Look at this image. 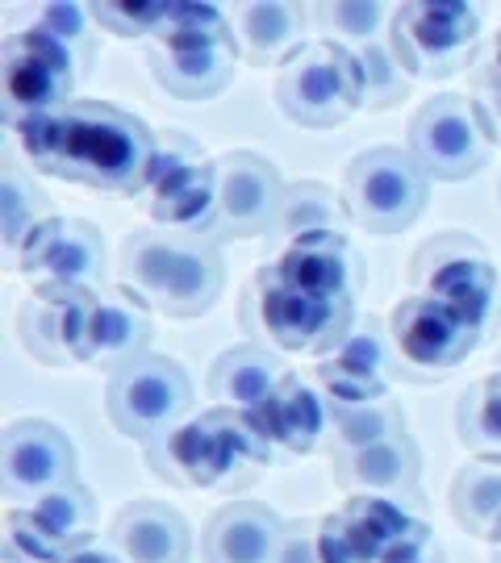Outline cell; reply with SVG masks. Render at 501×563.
Segmentation results:
<instances>
[{
  "mask_svg": "<svg viewBox=\"0 0 501 563\" xmlns=\"http://www.w3.org/2000/svg\"><path fill=\"white\" fill-rule=\"evenodd\" d=\"M493 151V134L484 125L472 97H431L410 121V155L422 163L431 180H468L477 176Z\"/></svg>",
  "mask_w": 501,
  "mask_h": 563,
  "instance_id": "obj_13",
  "label": "cell"
},
{
  "mask_svg": "<svg viewBox=\"0 0 501 563\" xmlns=\"http://www.w3.org/2000/svg\"><path fill=\"white\" fill-rule=\"evenodd\" d=\"M251 413L260 418L263 434L272 439V446H281L288 455H309L322 443H330L335 405L309 380H301L297 372H288L281 380V388L260 409H251Z\"/></svg>",
  "mask_w": 501,
  "mask_h": 563,
  "instance_id": "obj_21",
  "label": "cell"
},
{
  "mask_svg": "<svg viewBox=\"0 0 501 563\" xmlns=\"http://www.w3.org/2000/svg\"><path fill=\"white\" fill-rule=\"evenodd\" d=\"M63 563H121L118 551H105V547H80V551H72Z\"/></svg>",
  "mask_w": 501,
  "mask_h": 563,
  "instance_id": "obj_44",
  "label": "cell"
},
{
  "mask_svg": "<svg viewBox=\"0 0 501 563\" xmlns=\"http://www.w3.org/2000/svg\"><path fill=\"white\" fill-rule=\"evenodd\" d=\"M347 201L322 180H297L284 188L281 213L272 239H301V234H347Z\"/></svg>",
  "mask_w": 501,
  "mask_h": 563,
  "instance_id": "obj_30",
  "label": "cell"
},
{
  "mask_svg": "<svg viewBox=\"0 0 501 563\" xmlns=\"http://www.w3.org/2000/svg\"><path fill=\"white\" fill-rule=\"evenodd\" d=\"M347 530L356 534L368 563L389 555L397 543H405L422 526L418 505H405L397 497H377V493H351V501L339 509Z\"/></svg>",
  "mask_w": 501,
  "mask_h": 563,
  "instance_id": "obj_28",
  "label": "cell"
},
{
  "mask_svg": "<svg viewBox=\"0 0 501 563\" xmlns=\"http://www.w3.org/2000/svg\"><path fill=\"white\" fill-rule=\"evenodd\" d=\"M118 276L167 318H200L218 305L226 288V263L214 239L181 230H139L121 242Z\"/></svg>",
  "mask_w": 501,
  "mask_h": 563,
  "instance_id": "obj_3",
  "label": "cell"
},
{
  "mask_svg": "<svg viewBox=\"0 0 501 563\" xmlns=\"http://www.w3.org/2000/svg\"><path fill=\"white\" fill-rule=\"evenodd\" d=\"M284 376L288 372H284V363L272 351L247 342V346H230V351L218 355L214 372H209V393L226 409H260L281 388Z\"/></svg>",
  "mask_w": 501,
  "mask_h": 563,
  "instance_id": "obj_27",
  "label": "cell"
},
{
  "mask_svg": "<svg viewBox=\"0 0 501 563\" xmlns=\"http://www.w3.org/2000/svg\"><path fill=\"white\" fill-rule=\"evenodd\" d=\"M276 563H322L318 555V518H301L284 526V543Z\"/></svg>",
  "mask_w": 501,
  "mask_h": 563,
  "instance_id": "obj_42",
  "label": "cell"
},
{
  "mask_svg": "<svg viewBox=\"0 0 501 563\" xmlns=\"http://www.w3.org/2000/svg\"><path fill=\"white\" fill-rule=\"evenodd\" d=\"M268 267L284 284H297L322 297H356L360 267L347 234H301V239H272Z\"/></svg>",
  "mask_w": 501,
  "mask_h": 563,
  "instance_id": "obj_20",
  "label": "cell"
},
{
  "mask_svg": "<svg viewBox=\"0 0 501 563\" xmlns=\"http://www.w3.org/2000/svg\"><path fill=\"white\" fill-rule=\"evenodd\" d=\"M389 339L397 351V372L410 380H439L481 346L484 334L451 305L426 292H410L389 318Z\"/></svg>",
  "mask_w": 501,
  "mask_h": 563,
  "instance_id": "obj_12",
  "label": "cell"
},
{
  "mask_svg": "<svg viewBox=\"0 0 501 563\" xmlns=\"http://www.w3.org/2000/svg\"><path fill=\"white\" fill-rule=\"evenodd\" d=\"M389 334L377 318L351 325V334L322 355L318 363V384L322 393L330 397V405H368L389 397V384H393V346Z\"/></svg>",
  "mask_w": 501,
  "mask_h": 563,
  "instance_id": "obj_19",
  "label": "cell"
},
{
  "mask_svg": "<svg viewBox=\"0 0 501 563\" xmlns=\"http://www.w3.org/2000/svg\"><path fill=\"white\" fill-rule=\"evenodd\" d=\"M314 18V9L288 4V0H263V4H239L230 13V30L239 42V55L255 67L268 63H288L305 46V21Z\"/></svg>",
  "mask_w": 501,
  "mask_h": 563,
  "instance_id": "obj_26",
  "label": "cell"
},
{
  "mask_svg": "<svg viewBox=\"0 0 501 563\" xmlns=\"http://www.w3.org/2000/svg\"><path fill=\"white\" fill-rule=\"evenodd\" d=\"M335 476H339L347 493H377V497H397L405 505H418L422 451L401 430V434L384 439V443L335 455Z\"/></svg>",
  "mask_w": 501,
  "mask_h": 563,
  "instance_id": "obj_23",
  "label": "cell"
},
{
  "mask_svg": "<svg viewBox=\"0 0 501 563\" xmlns=\"http://www.w3.org/2000/svg\"><path fill=\"white\" fill-rule=\"evenodd\" d=\"M76 481V446L55 422L25 418L0 439V488L4 497L39 501L42 493Z\"/></svg>",
  "mask_w": 501,
  "mask_h": 563,
  "instance_id": "obj_17",
  "label": "cell"
},
{
  "mask_svg": "<svg viewBox=\"0 0 501 563\" xmlns=\"http://www.w3.org/2000/svg\"><path fill=\"white\" fill-rule=\"evenodd\" d=\"M481 4H397L389 21V46L397 63L418 80H447L468 67L481 42Z\"/></svg>",
  "mask_w": 501,
  "mask_h": 563,
  "instance_id": "obj_9",
  "label": "cell"
},
{
  "mask_svg": "<svg viewBox=\"0 0 501 563\" xmlns=\"http://www.w3.org/2000/svg\"><path fill=\"white\" fill-rule=\"evenodd\" d=\"M167 13H172L167 0H100L92 4L97 25L118 38H155Z\"/></svg>",
  "mask_w": 501,
  "mask_h": 563,
  "instance_id": "obj_37",
  "label": "cell"
},
{
  "mask_svg": "<svg viewBox=\"0 0 501 563\" xmlns=\"http://www.w3.org/2000/svg\"><path fill=\"white\" fill-rule=\"evenodd\" d=\"M30 514H34V522L55 539V543L72 555V551H80L88 547L92 539V526H97V501H92V493L84 488L80 481L72 484H59V488H51V493H42L39 501L25 505Z\"/></svg>",
  "mask_w": 501,
  "mask_h": 563,
  "instance_id": "obj_32",
  "label": "cell"
},
{
  "mask_svg": "<svg viewBox=\"0 0 501 563\" xmlns=\"http://www.w3.org/2000/svg\"><path fill=\"white\" fill-rule=\"evenodd\" d=\"M4 555H9V560H34V563L67 560V551L34 522L30 509H9V514H4Z\"/></svg>",
  "mask_w": 501,
  "mask_h": 563,
  "instance_id": "obj_39",
  "label": "cell"
},
{
  "mask_svg": "<svg viewBox=\"0 0 501 563\" xmlns=\"http://www.w3.org/2000/svg\"><path fill=\"white\" fill-rule=\"evenodd\" d=\"M431 197V176L422 163L410 155V146H368L360 151L347 180H342V201L351 222H360L372 234H401L422 218Z\"/></svg>",
  "mask_w": 501,
  "mask_h": 563,
  "instance_id": "obj_8",
  "label": "cell"
},
{
  "mask_svg": "<svg viewBox=\"0 0 501 563\" xmlns=\"http://www.w3.org/2000/svg\"><path fill=\"white\" fill-rule=\"evenodd\" d=\"M393 9L397 4H377V0H326V4H314V21L330 42L360 51L381 42L384 25L393 21Z\"/></svg>",
  "mask_w": 501,
  "mask_h": 563,
  "instance_id": "obj_34",
  "label": "cell"
},
{
  "mask_svg": "<svg viewBox=\"0 0 501 563\" xmlns=\"http://www.w3.org/2000/svg\"><path fill=\"white\" fill-rule=\"evenodd\" d=\"M414 292L451 305L484 339L501 322V272L481 242L468 234H443L422 246L414 260Z\"/></svg>",
  "mask_w": 501,
  "mask_h": 563,
  "instance_id": "obj_10",
  "label": "cell"
},
{
  "mask_svg": "<svg viewBox=\"0 0 501 563\" xmlns=\"http://www.w3.org/2000/svg\"><path fill=\"white\" fill-rule=\"evenodd\" d=\"M247 330L297 355H330L356 325V297H322L284 284L268 263L255 272L242 301Z\"/></svg>",
  "mask_w": 501,
  "mask_h": 563,
  "instance_id": "obj_5",
  "label": "cell"
},
{
  "mask_svg": "<svg viewBox=\"0 0 501 563\" xmlns=\"http://www.w3.org/2000/svg\"><path fill=\"white\" fill-rule=\"evenodd\" d=\"M284 518L260 501H230L205 526V563H276L284 543Z\"/></svg>",
  "mask_w": 501,
  "mask_h": 563,
  "instance_id": "obj_22",
  "label": "cell"
},
{
  "mask_svg": "<svg viewBox=\"0 0 501 563\" xmlns=\"http://www.w3.org/2000/svg\"><path fill=\"white\" fill-rule=\"evenodd\" d=\"M405 430V409L393 397L368 405H335V422H330V451L347 455V451H363L372 443H384Z\"/></svg>",
  "mask_w": 501,
  "mask_h": 563,
  "instance_id": "obj_33",
  "label": "cell"
},
{
  "mask_svg": "<svg viewBox=\"0 0 501 563\" xmlns=\"http://www.w3.org/2000/svg\"><path fill=\"white\" fill-rule=\"evenodd\" d=\"M88 59L46 30H13L0 46V113L13 130L25 118L72 104Z\"/></svg>",
  "mask_w": 501,
  "mask_h": 563,
  "instance_id": "obj_6",
  "label": "cell"
},
{
  "mask_svg": "<svg viewBox=\"0 0 501 563\" xmlns=\"http://www.w3.org/2000/svg\"><path fill=\"white\" fill-rule=\"evenodd\" d=\"M13 134L34 172L118 197L151 188L160 155V139L146 121L105 101H72L55 113L25 118Z\"/></svg>",
  "mask_w": 501,
  "mask_h": 563,
  "instance_id": "obj_1",
  "label": "cell"
},
{
  "mask_svg": "<svg viewBox=\"0 0 501 563\" xmlns=\"http://www.w3.org/2000/svg\"><path fill=\"white\" fill-rule=\"evenodd\" d=\"M272 439L251 409H209L146 443V463L176 488H242L272 463Z\"/></svg>",
  "mask_w": 501,
  "mask_h": 563,
  "instance_id": "obj_2",
  "label": "cell"
},
{
  "mask_svg": "<svg viewBox=\"0 0 501 563\" xmlns=\"http://www.w3.org/2000/svg\"><path fill=\"white\" fill-rule=\"evenodd\" d=\"M493 563H501V543H493Z\"/></svg>",
  "mask_w": 501,
  "mask_h": 563,
  "instance_id": "obj_46",
  "label": "cell"
},
{
  "mask_svg": "<svg viewBox=\"0 0 501 563\" xmlns=\"http://www.w3.org/2000/svg\"><path fill=\"white\" fill-rule=\"evenodd\" d=\"M146 192H151V218L163 230L209 239L218 222V163L205 159L188 139L167 134V142H160Z\"/></svg>",
  "mask_w": 501,
  "mask_h": 563,
  "instance_id": "obj_14",
  "label": "cell"
},
{
  "mask_svg": "<svg viewBox=\"0 0 501 563\" xmlns=\"http://www.w3.org/2000/svg\"><path fill=\"white\" fill-rule=\"evenodd\" d=\"M451 514L477 539L501 543V455H477L456 472Z\"/></svg>",
  "mask_w": 501,
  "mask_h": 563,
  "instance_id": "obj_29",
  "label": "cell"
},
{
  "mask_svg": "<svg viewBox=\"0 0 501 563\" xmlns=\"http://www.w3.org/2000/svg\"><path fill=\"white\" fill-rule=\"evenodd\" d=\"M151 76L176 101H214L239 67V42L218 4H172L151 38Z\"/></svg>",
  "mask_w": 501,
  "mask_h": 563,
  "instance_id": "obj_4",
  "label": "cell"
},
{
  "mask_svg": "<svg viewBox=\"0 0 501 563\" xmlns=\"http://www.w3.org/2000/svg\"><path fill=\"white\" fill-rule=\"evenodd\" d=\"M498 372H501V351H498Z\"/></svg>",
  "mask_w": 501,
  "mask_h": 563,
  "instance_id": "obj_47",
  "label": "cell"
},
{
  "mask_svg": "<svg viewBox=\"0 0 501 563\" xmlns=\"http://www.w3.org/2000/svg\"><path fill=\"white\" fill-rule=\"evenodd\" d=\"M318 555L322 563H368V555L356 543V534L342 522V514L318 518Z\"/></svg>",
  "mask_w": 501,
  "mask_h": 563,
  "instance_id": "obj_40",
  "label": "cell"
},
{
  "mask_svg": "<svg viewBox=\"0 0 501 563\" xmlns=\"http://www.w3.org/2000/svg\"><path fill=\"white\" fill-rule=\"evenodd\" d=\"M472 104L481 109L484 125H489V134L498 142L501 139V67L493 63V55L477 67V97H472Z\"/></svg>",
  "mask_w": 501,
  "mask_h": 563,
  "instance_id": "obj_41",
  "label": "cell"
},
{
  "mask_svg": "<svg viewBox=\"0 0 501 563\" xmlns=\"http://www.w3.org/2000/svg\"><path fill=\"white\" fill-rule=\"evenodd\" d=\"M360 67H363V109L372 113H384L393 104L405 101L410 92V71L397 63L393 46L389 42H372V46H360Z\"/></svg>",
  "mask_w": 501,
  "mask_h": 563,
  "instance_id": "obj_36",
  "label": "cell"
},
{
  "mask_svg": "<svg viewBox=\"0 0 501 563\" xmlns=\"http://www.w3.org/2000/svg\"><path fill=\"white\" fill-rule=\"evenodd\" d=\"M146 346H151V313L139 292L118 284V288H100L88 297L76 363L118 372L130 360L146 355Z\"/></svg>",
  "mask_w": 501,
  "mask_h": 563,
  "instance_id": "obj_18",
  "label": "cell"
},
{
  "mask_svg": "<svg viewBox=\"0 0 501 563\" xmlns=\"http://www.w3.org/2000/svg\"><path fill=\"white\" fill-rule=\"evenodd\" d=\"M113 551L121 563H188L193 560V530L181 509L163 501L126 505L113 522Z\"/></svg>",
  "mask_w": 501,
  "mask_h": 563,
  "instance_id": "obj_24",
  "label": "cell"
},
{
  "mask_svg": "<svg viewBox=\"0 0 501 563\" xmlns=\"http://www.w3.org/2000/svg\"><path fill=\"white\" fill-rule=\"evenodd\" d=\"M88 297L92 292L34 288V297L21 305V342H25V351L39 363H51V367L76 363Z\"/></svg>",
  "mask_w": 501,
  "mask_h": 563,
  "instance_id": "obj_25",
  "label": "cell"
},
{
  "mask_svg": "<svg viewBox=\"0 0 501 563\" xmlns=\"http://www.w3.org/2000/svg\"><path fill=\"white\" fill-rule=\"evenodd\" d=\"M51 218H59V213L51 209L34 176L18 159H4V167H0V242H4L9 260H18L25 239Z\"/></svg>",
  "mask_w": 501,
  "mask_h": 563,
  "instance_id": "obj_31",
  "label": "cell"
},
{
  "mask_svg": "<svg viewBox=\"0 0 501 563\" xmlns=\"http://www.w3.org/2000/svg\"><path fill=\"white\" fill-rule=\"evenodd\" d=\"M460 443L477 455H501V372L477 380L460 401Z\"/></svg>",
  "mask_w": 501,
  "mask_h": 563,
  "instance_id": "obj_35",
  "label": "cell"
},
{
  "mask_svg": "<svg viewBox=\"0 0 501 563\" xmlns=\"http://www.w3.org/2000/svg\"><path fill=\"white\" fill-rule=\"evenodd\" d=\"M92 9L88 4H39L34 9V30H46L59 42H67L72 51H80L84 59L92 63V51H97V30H92Z\"/></svg>",
  "mask_w": 501,
  "mask_h": 563,
  "instance_id": "obj_38",
  "label": "cell"
},
{
  "mask_svg": "<svg viewBox=\"0 0 501 563\" xmlns=\"http://www.w3.org/2000/svg\"><path fill=\"white\" fill-rule=\"evenodd\" d=\"M276 101L297 125L335 130L363 109L360 55L330 38H309L276 76Z\"/></svg>",
  "mask_w": 501,
  "mask_h": 563,
  "instance_id": "obj_7",
  "label": "cell"
},
{
  "mask_svg": "<svg viewBox=\"0 0 501 563\" xmlns=\"http://www.w3.org/2000/svg\"><path fill=\"white\" fill-rule=\"evenodd\" d=\"M284 188L276 163L255 151H230L218 159V222L209 230L214 242L272 234L281 213Z\"/></svg>",
  "mask_w": 501,
  "mask_h": 563,
  "instance_id": "obj_16",
  "label": "cell"
},
{
  "mask_svg": "<svg viewBox=\"0 0 501 563\" xmlns=\"http://www.w3.org/2000/svg\"><path fill=\"white\" fill-rule=\"evenodd\" d=\"M105 409L118 434L146 446L193 413V380L176 360L146 351L109 376Z\"/></svg>",
  "mask_w": 501,
  "mask_h": 563,
  "instance_id": "obj_11",
  "label": "cell"
},
{
  "mask_svg": "<svg viewBox=\"0 0 501 563\" xmlns=\"http://www.w3.org/2000/svg\"><path fill=\"white\" fill-rule=\"evenodd\" d=\"M377 563H439V543L431 539V530H426V522H422L405 543H397Z\"/></svg>",
  "mask_w": 501,
  "mask_h": 563,
  "instance_id": "obj_43",
  "label": "cell"
},
{
  "mask_svg": "<svg viewBox=\"0 0 501 563\" xmlns=\"http://www.w3.org/2000/svg\"><path fill=\"white\" fill-rule=\"evenodd\" d=\"M13 267L34 288L100 292L105 288V234L80 218H51L25 239Z\"/></svg>",
  "mask_w": 501,
  "mask_h": 563,
  "instance_id": "obj_15",
  "label": "cell"
},
{
  "mask_svg": "<svg viewBox=\"0 0 501 563\" xmlns=\"http://www.w3.org/2000/svg\"><path fill=\"white\" fill-rule=\"evenodd\" d=\"M493 63L501 67V34H498V42H493Z\"/></svg>",
  "mask_w": 501,
  "mask_h": 563,
  "instance_id": "obj_45",
  "label": "cell"
}]
</instances>
